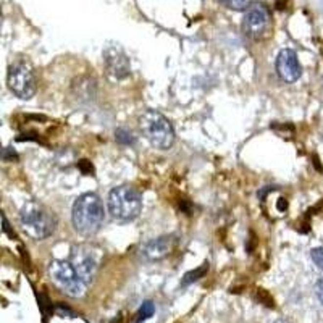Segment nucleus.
I'll return each instance as SVG.
<instances>
[{
  "label": "nucleus",
  "instance_id": "8",
  "mask_svg": "<svg viewBox=\"0 0 323 323\" xmlns=\"http://www.w3.org/2000/svg\"><path fill=\"white\" fill-rule=\"evenodd\" d=\"M272 16L268 8L263 3H251L246 8L244 21H242V29L246 36L251 39H262L270 29Z\"/></svg>",
  "mask_w": 323,
  "mask_h": 323
},
{
  "label": "nucleus",
  "instance_id": "14",
  "mask_svg": "<svg viewBox=\"0 0 323 323\" xmlns=\"http://www.w3.org/2000/svg\"><path fill=\"white\" fill-rule=\"evenodd\" d=\"M36 296H37V302H39V309L42 312V315H44L46 319H48V317H50L53 312H55V305L50 302V298H48L47 294L37 293Z\"/></svg>",
  "mask_w": 323,
  "mask_h": 323
},
{
  "label": "nucleus",
  "instance_id": "15",
  "mask_svg": "<svg viewBox=\"0 0 323 323\" xmlns=\"http://www.w3.org/2000/svg\"><path fill=\"white\" fill-rule=\"evenodd\" d=\"M115 139H116V142L121 145H133L134 141H136L133 133L126 128H118L115 131Z\"/></svg>",
  "mask_w": 323,
  "mask_h": 323
},
{
  "label": "nucleus",
  "instance_id": "18",
  "mask_svg": "<svg viewBox=\"0 0 323 323\" xmlns=\"http://www.w3.org/2000/svg\"><path fill=\"white\" fill-rule=\"evenodd\" d=\"M0 155H2V159H3L5 162H16V160L20 159L18 154H16V150H15L13 147H5V149H2Z\"/></svg>",
  "mask_w": 323,
  "mask_h": 323
},
{
  "label": "nucleus",
  "instance_id": "9",
  "mask_svg": "<svg viewBox=\"0 0 323 323\" xmlns=\"http://www.w3.org/2000/svg\"><path fill=\"white\" fill-rule=\"evenodd\" d=\"M104 62L107 74L116 81H123L129 76L131 67L125 50L118 44H109L104 50Z\"/></svg>",
  "mask_w": 323,
  "mask_h": 323
},
{
  "label": "nucleus",
  "instance_id": "23",
  "mask_svg": "<svg viewBox=\"0 0 323 323\" xmlns=\"http://www.w3.org/2000/svg\"><path fill=\"white\" fill-rule=\"evenodd\" d=\"M2 228H3L5 233H7V234L10 236V238H12V239H16V234L13 233L12 226H10V223L7 222V218H3V220H2Z\"/></svg>",
  "mask_w": 323,
  "mask_h": 323
},
{
  "label": "nucleus",
  "instance_id": "3",
  "mask_svg": "<svg viewBox=\"0 0 323 323\" xmlns=\"http://www.w3.org/2000/svg\"><path fill=\"white\" fill-rule=\"evenodd\" d=\"M139 129L159 150H168L175 142V131L170 120L157 110H145L139 116Z\"/></svg>",
  "mask_w": 323,
  "mask_h": 323
},
{
  "label": "nucleus",
  "instance_id": "24",
  "mask_svg": "<svg viewBox=\"0 0 323 323\" xmlns=\"http://www.w3.org/2000/svg\"><path fill=\"white\" fill-rule=\"evenodd\" d=\"M277 208L279 210V212H284V210L288 208V202H286V199H278Z\"/></svg>",
  "mask_w": 323,
  "mask_h": 323
},
{
  "label": "nucleus",
  "instance_id": "2",
  "mask_svg": "<svg viewBox=\"0 0 323 323\" xmlns=\"http://www.w3.org/2000/svg\"><path fill=\"white\" fill-rule=\"evenodd\" d=\"M20 222L24 233L37 241L48 238L57 228L55 215L36 201H28L20 210Z\"/></svg>",
  "mask_w": 323,
  "mask_h": 323
},
{
  "label": "nucleus",
  "instance_id": "22",
  "mask_svg": "<svg viewBox=\"0 0 323 323\" xmlns=\"http://www.w3.org/2000/svg\"><path fill=\"white\" fill-rule=\"evenodd\" d=\"M55 312H58V314L63 315V317H67V319H69V317H73V315H74L73 312L69 310L67 305H57V307H55Z\"/></svg>",
  "mask_w": 323,
  "mask_h": 323
},
{
  "label": "nucleus",
  "instance_id": "16",
  "mask_svg": "<svg viewBox=\"0 0 323 323\" xmlns=\"http://www.w3.org/2000/svg\"><path fill=\"white\" fill-rule=\"evenodd\" d=\"M218 2L231 10H246L251 5V0H218Z\"/></svg>",
  "mask_w": 323,
  "mask_h": 323
},
{
  "label": "nucleus",
  "instance_id": "6",
  "mask_svg": "<svg viewBox=\"0 0 323 323\" xmlns=\"http://www.w3.org/2000/svg\"><path fill=\"white\" fill-rule=\"evenodd\" d=\"M7 84L12 92L23 100L31 99L36 94V74L32 67L24 60L10 65L7 73Z\"/></svg>",
  "mask_w": 323,
  "mask_h": 323
},
{
  "label": "nucleus",
  "instance_id": "10",
  "mask_svg": "<svg viewBox=\"0 0 323 323\" xmlns=\"http://www.w3.org/2000/svg\"><path fill=\"white\" fill-rule=\"evenodd\" d=\"M176 244H178L176 234L159 236V238L145 242L141 249V255L149 262H157V260H162V258L168 257L171 252H173Z\"/></svg>",
  "mask_w": 323,
  "mask_h": 323
},
{
  "label": "nucleus",
  "instance_id": "12",
  "mask_svg": "<svg viewBox=\"0 0 323 323\" xmlns=\"http://www.w3.org/2000/svg\"><path fill=\"white\" fill-rule=\"evenodd\" d=\"M207 272H208V265H207V263H204V265L194 268V270H191V272H187L185 277H183V279H181V286H187V284H192V283L199 281V279H201Z\"/></svg>",
  "mask_w": 323,
  "mask_h": 323
},
{
  "label": "nucleus",
  "instance_id": "17",
  "mask_svg": "<svg viewBox=\"0 0 323 323\" xmlns=\"http://www.w3.org/2000/svg\"><path fill=\"white\" fill-rule=\"evenodd\" d=\"M310 257H312V260H314L315 265L323 272V247H315V249H312Z\"/></svg>",
  "mask_w": 323,
  "mask_h": 323
},
{
  "label": "nucleus",
  "instance_id": "4",
  "mask_svg": "<svg viewBox=\"0 0 323 323\" xmlns=\"http://www.w3.org/2000/svg\"><path fill=\"white\" fill-rule=\"evenodd\" d=\"M107 208L113 220L120 223L131 222L141 213L142 199L134 187L131 186H116L109 192Z\"/></svg>",
  "mask_w": 323,
  "mask_h": 323
},
{
  "label": "nucleus",
  "instance_id": "20",
  "mask_svg": "<svg viewBox=\"0 0 323 323\" xmlns=\"http://www.w3.org/2000/svg\"><path fill=\"white\" fill-rule=\"evenodd\" d=\"M16 141L18 142H23V141H37L39 142V138H37L36 133H26V134H20V136L16 138Z\"/></svg>",
  "mask_w": 323,
  "mask_h": 323
},
{
  "label": "nucleus",
  "instance_id": "7",
  "mask_svg": "<svg viewBox=\"0 0 323 323\" xmlns=\"http://www.w3.org/2000/svg\"><path fill=\"white\" fill-rule=\"evenodd\" d=\"M48 275L55 286L60 288L65 294L73 296V298H79L84 294L86 284L68 260H52L48 265Z\"/></svg>",
  "mask_w": 323,
  "mask_h": 323
},
{
  "label": "nucleus",
  "instance_id": "11",
  "mask_svg": "<svg viewBox=\"0 0 323 323\" xmlns=\"http://www.w3.org/2000/svg\"><path fill=\"white\" fill-rule=\"evenodd\" d=\"M277 73L284 83H294L302 74V68H300L298 53L291 48H283L277 57Z\"/></svg>",
  "mask_w": 323,
  "mask_h": 323
},
{
  "label": "nucleus",
  "instance_id": "5",
  "mask_svg": "<svg viewBox=\"0 0 323 323\" xmlns=\"http://www.w3.org/2000/svg\"><path fill=\"white\" fill-rule=\"evenodd\" d=\"M100 249H97L92 244H78L73 246L69 251V263L76 270L78 277L83 279V283L88 286L92 283L100 263Z\"/></svg>",
  "mask_w": 323,
  "mask_h": 323
},
{
  "label": "nucleus",
  "instance_id": "21",
  "mask_svg": "<svg viewBox=\"0 0 323 323\" xmlns=\"http://www.w3.org/2000/svg\"><path fill=\"white\" fill-rule=\"evenodd\" d=\"M315 296H317V299L320 300V304L323 305V278H320L315 284Z\"/></svg>",
  "mask_w": 323,
  "mask_h": 323
},
{
  "label": "nucleus",
  "instance_id": "1",
  "mask_svg": "<svg viewBox=\"0 0 323 323\" xmlns=\"http://www.w3.org/2000/svg\"><path fill=\"white\" fill-rule=\"evenodd\" d=\"M105 218L102 199L94 192L79 196L71 208V223L81 236H94L100 230Z\"/></svg>",
  "mask_w": 323,
  "mask_h": 323
},
{
  "label": "nucleus",
  "instance_id": "13",
  "mask_svg": "<svg viewBox=\"0 0 323 323\" xmlns=\"http://www.w3.org/2000/svg\"><path fill=\"white\" fill-rule=\"evenodd\" d=\"M155 314V305L152 300H144L141 304V307L136 312V319H134V323H142L145 320H149L150 317H154Z\"/></svg>",
  "mask_w": 323,
  "mask_h": 323
},
{
  "label": "nucleus",
  "instance_id": "19",
  "mask_svg": "<svg viewBox=\"0 0 323 323\" xmlns=\"http://www.w3.org/2000/svg\"><path fill=\"white\" fill-rule=\"evenodd\" d=\"M78 168L81 170V173H84V175H92L94 173V166L89 160H79Z\"/></svg>",
  "mask_w": 323,
  "mask_h": 323
},
{
  "label": "nucleus",
  "instance_id": "25",
  "mask_svg": "<svg viewBox=\"0 0 323 323\" xmlns=\"http://www.w3.org/2000/svg\"><path fill=\"white\" fill-rule=\"evenodd\" d=\"M273 323H288L286 320H277V322H273Z\"/></svg>",
  "mask_w": 323,
  "mask_h": 323
}]
</instances>
